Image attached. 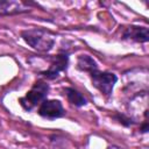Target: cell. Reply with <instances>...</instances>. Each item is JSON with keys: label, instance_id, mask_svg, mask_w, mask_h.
<instances>
[{"label": "cell", "instance_id": "cell-3", "mask_svg": "<svg viewBox=\"0 0 149 149\" xmlns=\"http://www.w3.org/2000/svg\"><path fill=\"white\" fill-rule=\"evenodd\" d=\"M92 85L97 87L102 94L111 95L113 92V87L118 81V77L112 72H101L99 70L91 72Z\"/></svg>", "mask_w": 149, "mask_h": 149}, {"label": "cell", "instance_id": "cell-2", "mask_svg": "<svg viewBox=\"0 0 149 149\" xmlns=\"http://www.w3.org/2000/svg\"><path fill=\"white\" fill-rule=\"evenodd\" d=\"M49 86L44 81H36L30 91L27 92V94L22 98H20V105L26 111H31L36 105L41 104L43 100H45V97L48 94Z\"/></svg>", "mask_w": 149, "mask_h": 149}, {"label": "cell", "instance_id": "cell-4", "mask_svg": "<svg viewBox=\"0 0 149 149\" xmlns=\"http://www.w3.org/2000/svg\"><path fill=\"white\" fill-rule=\"evenodd\" d=\"M30 12V3L19 0H3L0 1V17L8 15H16Z\"/></svg>", "mask_w": 149, "mask_h": 149}, {"label": "cell", "instance_id": "cell-8", "mask_svg": "<svg viewBox=\"0 0 149 149\" xmlns=\"http://www.w3.org/2000/svg\"><path fill=\"white\" fill-rule=\"evenodd\" d=\"M77 68L81 71H87V72H92L98 70V65L97 62L88 55H80L77 59Z\"/></svg>", "mask_w": 149, "mask_h": 149}, {"label": "cell", "instance_id": "cell-5", "mask_svg": "<svg viewBox=\"0 0 149 149\" xmlns=\"http://www.w3.org/2000/svg\"><path fill=\"white\" fill-rule=\"evenodd\" d=\"M64 108L61 101L58 100H43L38 108V114L43 118L56 119L64 115Z\"/></svg>", "mask_w": 149, "mask_h": 149}, {"label": "cell", "instance_id": "cell-10", "mask_svg": "<svg viewBox=\"0 0 149 149\" xmlns=\"http://www.w3.org/2000/svg\"><path fill=\"white\" fill-rule=\"evenodd\" d=\"M107 149H122V148L119 147V146H114V144H113V146H109Z\"/></svg>", "mask_w": 149, "mask_h": 149}, {"label": "cell", "instance_id": "cell-6", "mask_svg": "<svg viewBox=\"0 0 149 149\" xmlns=\"http://www.w3.org/2000/svg\"><path fill=\"white\" fill-rule=\"evenodd\" d=\"M68 62H69V56H68L66 54L57 55V56L54 58V61H52L51 65L49 66V69L45 70V71H42L41 74H43L44 77H47V78H49V79L57 78L58 74H59V72L66 70V68H68Z\"/></svg>", "mask_w": 149, "mask_h": 149}, {"label": "cell", "instance_id": "cell-9", "mask_svg": "<svg viewBox=\"0 0 149 149\" xmlns=\"http://www.w3.org/2000/svg\"><path fill=\"white\" fill-rule=\"evenodd\" d=\"M64 92H65V94H66V97H68V100L72 104V105H74V106H77V107H80V106H84V105H86V99L84 98V95L80 93V92H78L77 90H74V88H72V87H66L65 90H64Z\"/></svg>", "mask_w": 149, "mask_h": 149}, {"label": "cell", "instance_id": "cell-7", "mask_svg": "<svg viewBox=\"0 0 149 149\" xmlns=\"http://www.w3.org/2000/svg\"><path fill=\"white\" fill-rule=\"evenodd\" d=\"M122 37L125 40H132L135 42H148L149 41V31L147 27L141 26H129L125 29Z\"/></svg>", "mask_w": 149, "mask_h": 149}, {"label": "cell", "instance_id": "cell-1", "mask_svg": "<svg viewBox=\"0 0 149 149\" xmlns=\"http://www.w3.org/2000/svg\"><path fill=\"white\" fill-rule=\"evenodd\" d=\"M21 36L31 48H34L37 51H50L55 45V35L47 29H27L21 33Z\"/></svg>", "mask_w": 149, "mask_h": 149}]
</instances>
